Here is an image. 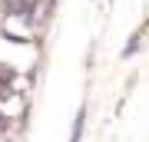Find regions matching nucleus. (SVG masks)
<instances>
[{
	"label": "nucleus",
	"mask_w": 149,
	"mask_h": 142,
	"mask_svg": "<svg viewBox=\"0 0 149 142\" xmlns=\"http://www.w3.org/2000/svg\"><path fill=\"white\" fill-rule=\"evenodd\" d=\"M83 126H86V106H80V112H76V122H73V132H70V142H80V139H83Z\"/></svg>",
	"instance_id": "nucleus-1"
}]
</instances>
